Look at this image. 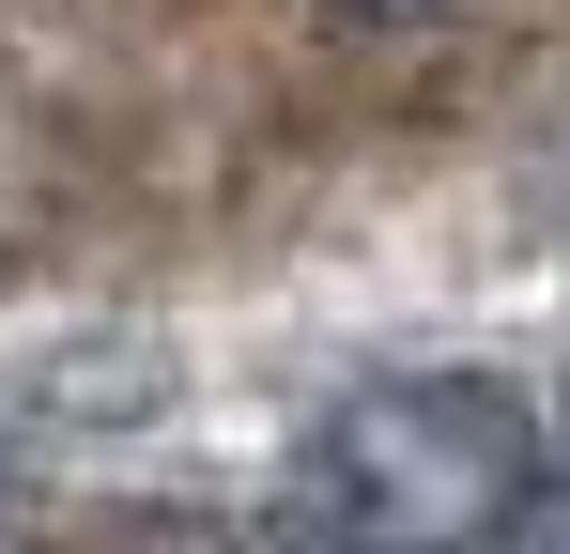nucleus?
<instances>
[{
  "mask_svg": "<svg viewBox=\"0 0 570 554\" xmlns=\"http://www.w3.org/2000/svg\"><path fill=\"white\" fill-rule=\"evenodd\" d=\"M524 477H540V432L493 369H385L308 416L293 508L355 524V540H478L524 508Z\"/></svg>",
  "mask_w": 570,
  "mask_h": 554,
  "instance_id": "obj_1",
  "label": "nucleus"
},
{
  "mask_svg": "<svg viewBox=\"0 0 570 554\" xmlns=\"http://www.w3.org/2000/svg\"><path fill=\"white\" fill-rule=\"evenodd\" d=\"M556 447H570V432H556ZM509 524H524V540H570V462H556V477H524V508H509Z\"/></svg>",
  "mask_w": 570,
  "mask_h": 554,
  "instance_id": "obj_2",
  "label": "nucleus"
},
{
  "mask_svg": "<svg viewBox=\"0 0 570 554\" xmlns=\"http://www.w3.org/2000/svg\"><path fill=\"white\" fill-rule=\"evenodd\" d=\"M340 16H371V31H416V16H448V0H340Z\"/></svg>",
  "mask_w": 570,
  "mask_h": 554,
  "instance_id": "obj_3",
  "label": "nucleus"
},
{
  "mask_svg": "<svg viewBox=\"0 0 570 554\" xmlns=\"http://www.w3.org/2000/svg\"><path fill=\"white\" fill-rule=\"evenodd\" d=\"M0 493H16V477H0Z\"/></svg>",
  "mask_w": 570,
  "mask_h": 554,
  "instance_id": "obj_4",
  "label": "nucleus"
}]
</instances>
